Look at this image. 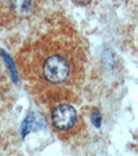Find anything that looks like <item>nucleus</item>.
<instances>
[{
    "mask_svg": "<svg viewBox=\"0 0 138 156\" xmlns=\"http://www.w3.org/2000/svg\"><path fill=\"white\" fill-rule=\"evenodd\" d=\"M1 77H2V72L0 71V80H1Z\"/></svg>",
    "mask_w": 138,
    "mask_h": 156,
    "instance_id": "obj_7",
    "label": "nucleus"
},
{
    "mask_svg": "<svg viewBox=\"0 0 138 156\" xmlns=\"http://www.w3.org/2000/svg\"><path fill=\"white\" fill-rule=\"evenodd\" d=\"M73 1H74L76 4H78V5L85 6V5H87V4L89 3L90 0H73Z\"/></svg>",
    "mask_w": 138,
    "mask_h": 156,
    "instance_id": "obj_6",
    "label": "nucleus"
},
{
    "mask_svg": "<svg viewBox=\"0 0 138 156\" xmlns=\"http://www.w3.org/2000/svg\"><path fill=\"white\" fill-rule=\"evenodd\" d=\"M36 0H11L9 9L19 18H28L36 11Z\"/></svg>",
    "mask_w": 138,
    "mask_h": 156,
    "instance_id": "obj_3",
    "label": "nucleus"
},
{
    "mask_svg": "<svg viewBox=\"0 0 138 156\" xmlns=\"http://www.w3.org/2000/svg\"><path fill=\"white\" fill-rule=\"evenodd\" d=\"M91 121L94 123V125L96 127H100L101 125V122H102V115L100 114L99 112H95L94 114L91 115Z\"/></svg>",
    "mask_w": 138,
    "mask_h": 156,
    "instance_id": "obj_5",
    "label": "nucleus"
},
{
    "mask_svg": "<svg viewBox=\"0 0 138 156\" xmlns=\"http://www.w3.org/2000/svg\"><path fill=\"white\" fill-rule=\"evenodd\" d=\"M51 124L57 132L72 133L78 130L80 118L70 103H59L51 110Z\"/></svg>",
    "mask_w": 138,
    "mask_h": 156,
    "instance_id": "obj_2",
    "label": "nucleus"
},
{
    "mask_svg": "<svg viewBox=\"0 0 138 156\" xmlns=\"http://www.w3.org/2000/svg\"><path fill=\"white\" fill-rule=\"evenodd\" d=\"M17 65L30 92L43 103H70L78 96L85 76L86 55L77 43L45 39L18 55Z\"/></svg>",
    "mask_w": 138,
    "mask_h": 156,
    "instance_id": "obj_1",
    "label": "nucleus"
},
{
    "mask_svg": "<svg viewBox=\"0 0 138 156\" xmlns=\"http://www.w3.org/2000/svg\"><path fill=\"white\" fill-rule=\"evenodd\" d=\"M36 120L33 115H29L26 119L24 120L23 124H22V135H25L28 133L30 130L33 129V127H36Z\"/></svg>",
    "mask_w": 138,
    "mask_h": 156,
    "instance_id": "obj_4",
    "label": "nucleus"
}]
</instances>
